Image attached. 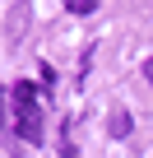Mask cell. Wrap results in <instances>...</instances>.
Returning <instances> with one entry per match:
<instances>
[{
  "instance_id": "obj_1",
  "label": "cell",
  "mask_w": 153,
  "mask_h": 158,
  "mask_svg": "<svg viewBox=\"0 0 153 158\" xmlns=\"http://www.w3.org/2000/svg\"><path fill=\"white\" fill-rule=\"evenodd\" d=\"M10 102H14V116H42V112H37V89L23 84V79L10 89Z\"/></svg>"
},
{
  "instance_id": "obj_2",
  "label": "cell",
  "mask_w": 153,
  "mask_h": 158,
  "mask_svg": "<svg viewBox=\"0 0 153 158\" xmlns=\"http://www.w3.org/2000/svg\"><path fill=\"white\" fill-rule=\"evenodd\" d=\"M23 139H33V144H42V116H19V126H14Z\"/></svg>"
},
{
  "instance_id": "obj_3",
  "label": "cell",
  "mask_w": 153,
  "mask_h": 158,
  "mask_svg": "<svg viewBox=\"0 0 153 158\" xmlns=\"http://www.w3.org/2000/svg\"><path fill=\"white\" fill-rule=\"evenodd\" d=\"M111 135H116V139L130 135V112H111Z\"/></svg>"
},
{
  "instance_id": "obj_4",
  "label": "cell",
  "mask_w": 153,
  "mask_h": 158,
  "mask_svg": "<svg viewBox=\"0 0 153 158\" xmlns=\"http://www.w3.org/2000/svg\"><path fill=\"white\" fill-rule=\"evenodd\" d=\"M65 5H70V14H93L98 0H65Z\"/></svg>"
},
{
  "instance_id": "obj_5",
  "label": "cell",
  "mask_w": 153,
  "mask_h": 158,
  "mask_svg": "<svg viewBox=\"0 0 153 158\" xmlns=\"http://www.w3.org/2000/svg\"><path fill=\"white\" fill-rule=\"evenodd\" d=\"M144 79H148V84H153V56L144 60Z\"/></svg>"
}]
</instances>
